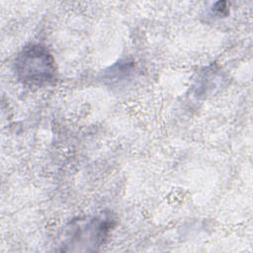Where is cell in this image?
<instances>
[{"instance_id":"6da1fadb","label":"cell","mask_w":253,"mask_h":253,"mask_svg":"<svg viewBox=\"0 0 253 253\" xmlns=\"http://www.w3.org/2000/svg\"><path fill=\"white\" fill-rule=\"evenodd\" d=\"M16 77L28 87H45L56 79L55 61L42 44L30 43L23 47L14 62Z\"/></svg>"},{"instance_id":"7a4b0ae2","label":"cell","mask_w":253,"mask_h":253,"mask_svg":"<svg viewBox=\"0 0 253 253\" xmlns=\"http://www.w3.org/2000/svg\"><path fill=\"white\" fill-rule=\"evenodd\" d=\"M114 218L111 214L103 213L78 223H73L71 233L67 237L68 250L72 246H78V250H96L103 244L114 226Z\"/></svg>"},{"instance_id":"3957f363","label":"cell","mask_w":253,"mask_h":253,"mask_svg":"<svg viewBox=\"0 0 253 253\" xmlns=\"http://www.w3.org/2000/svg\"><path fill=\"white\" fill-rule=\"evenodd\" d=\"M226 2H217L212 7V13L217 16H226L228 13V8L226 7Z\"/></svg>"}]
</instances>
